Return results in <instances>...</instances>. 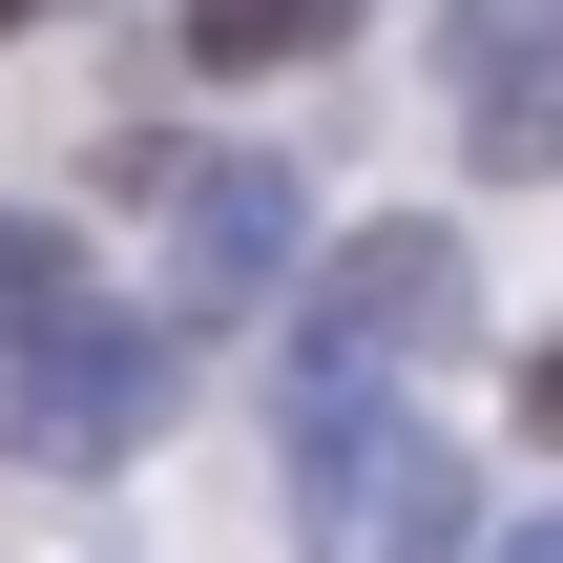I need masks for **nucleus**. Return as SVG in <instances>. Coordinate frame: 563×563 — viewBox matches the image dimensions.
Segmentation results:
<instances>
[{
	"mask_svg": "<svg viewBox=\"0 0 563 563\" xmlns=\"http://www.w3.org/2000/svg\"><path fill=\"white\" fill-rule=\"evenodd\" d=\"M146 209H167V334L188 313H272V272H292V167L272 146H167Z\"/></svg>",
	"mask_w": 563,
	"mask_h": 563,
	"instance_id": "20e7f679",
	"label": "nucleus"
},
{
	"mask_svg": "<svg viewBox=\"0 0 563 563\" xmlns=\"http://www.w3.org/2000/svg\"><path fill=\"white\" fill-rule=\"evenodd\" d=\"M167 376H188V334H167V313H63V334L0 376V439H21L42 481H104V460H146V439H167Z\"/></svg>",
	"mask_w": 563,
	"mask_h": 563,
	"instance_id": "f03ea898",
	"label": "nucleus"
},
{
	"mask_svg": "<svg viewBox=\"0 0 563 563\" xmlns=\"http://www.w3.org/2000/svg\"><path fill=\"white\" fill-rule=\"evenodd\" d=\"M292 501H313V563H460L481 543L460 439L397 418L376 376H292Z\"/></svg>",
	"mask_w": 563,
	"mask_h": 563,
	"instance_id": "f257e3e1",
	"label": "nucleus"
},
{
	"mask_svg": "<svg viewBox=\"0 0 563 563\" xmlns=\"http://www.w3.org/2000/svg\"><path fill=\"white\" fill-rule=\"evenodd\" d=\"M501 563H563V501H543V522H522V543H501Z\"/></svg>",
	"mask_w": 563,
	"mask_h": 563,
	"instance_id": "1a4fd4ad",
	"label": "nucleus"
},
{
	"mask_svg": "<svg viewBox=\"0 0 563 563\" xmlns=\"http://www.w3.org/2000/svg\"><path fill=\"white\" fill-rule=\"evenodd\" d=\"M63 313H84V251H63V230H21V209H0V355H42V334H63Z\"/></svg>",
	"mask_w": 563,
	"mask_h": 563,
	"instance_id": "0eeeda50",
	"label": "nucleus"
},
{
	"mask_svg": "<svg viewBox=\"0 0 563 563\" xmlns=\"http://www.w3.org/2000/svg\"><path fill=\"white\" fill-rule=\"evenodd\" d=\"M0 21H42V0H0Z\"/></svg>",
	"mask_w": 563,
	"mask_h": 563,
	"instance_id": "9d476101",
	"label": "nucleus"
},
{
	"mask_svg": "<svg viewBox=\"0 0 563 563\" xmlns=\"http://www.w3.org/2000/svg\"><path fill=\"white\" fill-rule=\"evenodd\" d=\"M460 334H481V251H460V230H355V251L313 272L292 376H397V355H460Z\"/></svg>",
	"mask_w": 563,
	"mask_h": 563,
	"instance_id": "7ed1b4c3",
	"label": "nucleus"
},
{
	"mask_svg": "<svg viewBox=\"0 0 563 563\" xmlns=\"http://www.w3.org/2000/svg\"><path fill=\"white\" fill-rule=\"evenodd\" d=\"M313 42H355V0H188V63H313Z\"/></svg>",
	"mask_w": 563,
	"mask_h": 563,
	"instance_id": "423d86ee",
	"label": "nucleus"
},
{
	"mask_svg": "<svg viewBox=\"0 0 563 563\" xmlns=\"http://www.w3.org/2000/svg\"><path fill=\"white\" fill-rule=\"evenodd\" d=\"M460 146L522 188V167H563V0H460Z\"/></svg>",
	"mask_w": 563,
	"mask_h": 563,
	"instance_id": "39448f33",
	"label": "nucleus"
},
{
	"mask_svg": "<svg viewBox=\"0 0 563 563\" xmlns=\"http://www.w3.org/2000/svg\"><path fill=\"white\" fill-rule=\"evenodd\" d=\"M522 439H563V355H522Z\"/></svg>",
	"mask_w": 563,
	"mask_h": 563,
	"instance_id": "6e6552de",
	"label": "nucleus"
}]
</instances>
